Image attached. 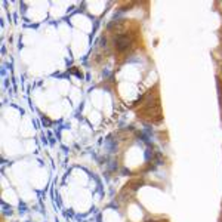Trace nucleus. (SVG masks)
<instances>
[{
  "label": "nucleus",
  "mask_w": 222,
  "mask_h": 222,
  "mask_svg": "<svg viewBox=\"0 0 222 222\" xmlns=\"http://www.w3.org/2000/svg\"><path fill=\"white\" fill-rule=\"evenodd\" d=\"M116 46L118 50H124V49L129 47V40H127L126 36H118L116 40Z\"/></svg>",
  "instance_id": "obj_1"
}]
</instances>
